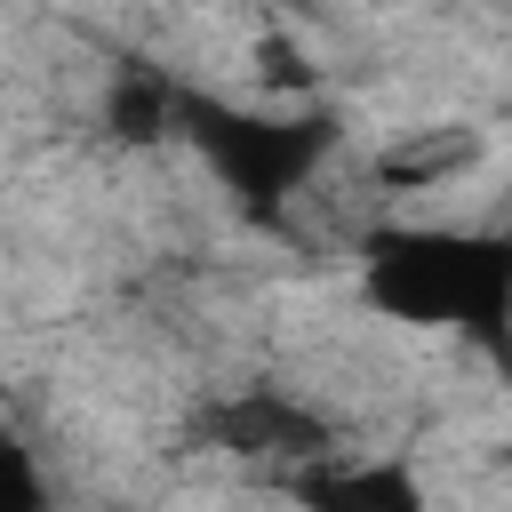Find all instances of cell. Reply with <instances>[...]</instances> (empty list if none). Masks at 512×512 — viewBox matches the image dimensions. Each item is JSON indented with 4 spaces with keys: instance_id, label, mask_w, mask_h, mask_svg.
Wrapping results in <instances>:
<instances>
[{
    "instance_id": "obj_1",
    "label": "cell",
    "mask_w": 512,
    "mask_h": 512,
    "mask_svg": "<svg viewBox=\"0 0 512 512\" xmlns=\"http://www.w3.org/2000/svg\"><path fill=\"white\" fill-rule=\"evenodd\" d=\"M360 296L400 328H448L512 360V232L496 224H368Z\"/></svg>"
},
{
    "instance_id": "obj_2",
    "label": "cell",
    "mask_w": 512,
    "mask_h": 512,
    "mask_svg": "<svg viewBox=\"0 0 512 512\" xmlns=\"http://www.w3.org/2000/svg\"><path fill=\"white\" fill-rule=\"evenodd\" d=\"M176 136L232 192V208H248L256 224H280L312 192V176L336 160L344 112L336 104H232L208 88H176Z\"/></svg>"
},
{
    "instance_id": "obj_3",
    "label": "cell",
    "mask_w": 512,
    "mask_h": 512,
    "mask_svg": "<svg viewBox=\"0 0 512 512\" xmlns=\"http://www.w3.org/2000/svg\"><path fill=\"white\" fill-rule=\"evenodd\" d=\"M192 440L216 448V456H240V464H280V472H304L320 456H336V432L312 400L280 392V384H240L224 400H208L192 416Z\"/></svg>"
},
{
    "instance_id": "obj_4",
    "label": "cell",
    "mask_w": 512,
    "mask_h": 512,
    "mask_svg": "<svg viewBox=\"0 0 512 512\" xmlns=\"http://www.w3.org/2000/svg\"><path fill=\"white\" fill-rule=\"evenodd\" d=\"M288 496L304 512H432L424 480L400 456H320V464L288 472Z\"/></svg>"
},
{
    "instance_id": "obj_5",
    "label": "cell",
    "mask_w": 512,
    "mask_h": 512,
    "mask_svg": "<svg viewBox=\"0 0 512 512\" xmlns=\"http://www.w3.org/2000/svg\"><path fill=\"white\" fill-rule=\"evenodd\" d=\"M472 160H480V136H472V128H424V136L384 144L376 168H368V184H376V192H440V184L464 176Z\"/></svg>"
},
{
    "instance_id": "obj_6",
    "label": "cell",
    "mask_w": 512,
    "mask_h": 512,
    "mask_svg": "<svg viewBox=\"0 0 512 512\" xmlns=\"http://www.w3.org/2000/svg\"><path fill=\"white\" fill-rule=\"evenodd\" d=\"M104 120H112L120 144H160V136H176V80H160V72H120L112 96H104Z\"/></svg>"
},
{
    "instance_id": "obj_7",
    "label": "cell",
    "mask_w": 512,
    "mask_h": 512,
    "mask_svg": "<svg viewBox=\"0 0 512 512\" xmlns=\"http://www.w3.org/2000/svg\"><path fill=\"white\" fill-rule=\"evenodd\" d=\"M0 512H56L48 472H40V456L16 432H0Z\"/></svg>"
},
{
    "instance_id": "obj_8",
    "label": "cell",
    "mask_w": 512,
    "mask_h": 512,
    "mask_svg": "<svg viewBox=\"0 0 512 512\" xmlns=\"http://www.w3.org/2000/svg\"><path fill=\"white\" fill-rule=\"evenodd\" d=\"M256 80H264L272 96H288V104H312V88H320V72L304 64V48H296V40H280V32H264V40H256Z\"/></svg>"
}]
</instances>
